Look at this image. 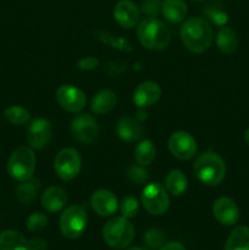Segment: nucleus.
I'll use <instances>...</instances> for the list:
<instances>
[{
	"mask_svg": "<svg viewBox=\"0 0 249 250\" xmlns=\"http://www.w3.org/2000/svg\"><path fill=\"white\" fill-rule=\"evenodd\" d=\"M194 173L203 185L214 187L224 181L226 176V165L219 154L207 151L195 160Z\"/></svg>",
	"mask_w": 249,
	"mask_h": 250,
	"instance_id": "7ed1b4c3",
	"label": "nucleus"
},
{
	"mask_svg": "<svg viewBox=\"0 0 249 250\" xmlns=\"http://www.w3.org/2000/svg\"><path fill=\"white\" fill-rule=\"evenodd\" d=\"M159 250H186V248L180 242H168V243L164 244Z\"/></svg>",
	"mask_w": 249,
	"mask_h": 250,
	"instance_id": "e433bc0d",
	"label": "nucleus"
},
{
	"mask_svg": "<svg viewBox=\"0 0 249 250\" xmlns=\"http://www.w3.org/2000/svg\"><path fill=\"white\" fill-rule=\"evenodd\" d=\"M114 17L124 28H133L141 19V10L131 0H120L114 7Z\"/></svg>",
	"mask_w": 249,
	"mask_h": 250,
	"instance_id": "4468645a",
	"label": "nucleus"
},
{
	"mask_svg": "<svg viewBox=\"0 0 249 250\" xmlns=\"http://www.w3.org/2000/svg\"><path fill=\"white\" fill-rule=\"evenodd\" d=\"M161 0H143L141 5V10L148 17H156L161 10Z\"/></svg>",
	"mask_w": 249,
	"mask_h": 250,
	"instance_id": "72a5a7b5",
	"label": "nucleus"
},
{
	"mask_svg": "<svg viewBox=\"0 0 249 250\" xmlns=\"http://www.w3.org/2000/svg\"><path fill=\"white\" fill-rule=\"evenodd\" d=\"M137 36L144 48L153 51L164 50L171 41L167 27L156 17H146L139 23Z\"/></svg>",
	"mask_w": 249,
	"mask_h": 250,
	"instance_id": "f03ea898",
	"label": "nucleus"
},
{
	"mask_svg": "<svg viewBox=\"0 0 249 250\" xmlns=\"http://www.w3.org/2000/svg\"><path fill=\"white\" fill-rule=\"evenodd\" d=\"M126 176L134 185H144L149 180V172L145 166L132 165L127 168Z\"/></svg>",
	"mask_w": 249,
	"mask_h": 250,
	"instance_id": "c756f323",
	"label": "nucleus"
},
{
	"mask_svg": "<svg viewBox=\"0 0 249 250\" xmlns=\"http://www.w3.org/2000/svg\"><path fill=\"white\" fill-rule=\"evenodd\" d=\"M165 188L173 197L185 194L188 188V180L181 170L173 168L167 173L165 180Z\"/></svg>",
	"mask_w": 249,
	"mask_h": 250,
	"instance_id": "4be33fe9",
	"label": "nucleus"
},
{
	"mask_svg": "<svg viewBox=\"0 0 249 250\" xmlns=\"http://www.w3.org/2000/svg\"><path fill=\"white\" fill-rule=\"evenodd\" d=\"M244 141H246L247 146H249V128L244 132Z\"/></svg>",
	"mask_w": 249,
	"mask_h": 250,
	"instance_id": "4c0bfd02",
	"label": "nucleus"
},
{
	"mask_svg": "<svg viewBox=\"0 0 249 250\" xmlns=\"http://www.w3.org/2000/svg\"><path fill=\"white\" fill-rule=\"evenodd\" d=\"M116 133L121 141L126 142V143H133L142 138L143 127L136 117L122 116L117 121Z\"/></svg>",
	"mask_w": 249,
	"mask_h": 250,
	"instance_id": "f3484780",
	"label": "nucleus"
},
{
	"mask_svg": "<svg viewBox=\"0 0 249 250\" xmlns=\"http://www.w3.org/2000/svg\"><path fill=\"white\" fill-rule=\"evenodd\" d=\"M100 133L99 124L90 114H80L71 122V134L81 144H92Z\"/></svg>",
	"mask_w": 249,
	"mask_h": 250,
	"instance_id": "1a4fd4ad",
	"label": "nucleus"
},
{
	"mask_svg": "<svg viewBox=\"0 0 249 250\" xmlns=\"http://www.w3.org/2000/svg\"><path fill=\"white\" fill-rule=\"evenodd\" d=\"M39 189H41V180L32 177L29 180L23 181V182H20V185L16 188V197L21 203L31 204L36 200Z\"/></svg>",
	"mask_w": 249,
	"mask_h": 250,
	"instance_id": "5701e85b",
	"label": "nucleus"
},
{
	"mask_svg": "<svg viewBox=\"0 0 249 250\" xmlns=\"http://www.w3.org/2000/svg\"><path fill=\"white\" fill-rule=\"evenodd\" d=\"M217 49L225 55L233 54L238 48V37L231 27H221L216 36Z\"/></svg>",
	"mask_w": 249,
	"mask_h": 250,
	"instance_id": "412c9836",
	"label": "nucleus"
},
{
	"mask_svg": "<svg viewBox=\"0 0 249 250\" xmlns=\"http://www.w3.org/2000/svg\"><path fill=\"white\" fill-rule=\"evenodd\" d=\"M117 97L112 90L103 89L93 97L90 109L95 115H105L116 106Z\"/></svg>",
	"mask_w": 249,
	"mask_h": 250,
	"instance_id": "6ab92c4d",
	"label": "nucleus"
},
{
	"mask_svg": "<svg viewBox=\"0 0 249 250\" xmlns=\"http://www.w3.org/2000/svg\"><path fill=\"white\" fill-rule=\"evenodd\" d=\"M26 137L32 149H44L53 137V125L44 117H37L29 124Z\"/></svg>",
	"mask_w": 249,
	"mask_h": 250,
	"instance_id": "9b49d317",
	"label": "nucleus"
},
{
	"mask_svg": "<svg viewBox=\"0 0 249 250\" xmlns=\"http://www.w3.org/2000/svg\"><path fill=\"white\" fill-rule=\"evenodd\" d=\"M124 250H145V249H142V248H139V247H132V248H127Z\"/></svg>",
	"mask_w": 249,
	"mask_h": 250,
	"instance_id": "58836bf2",
	"label": "nucleus"
},
{
	"mask_svg": "<svg viewBox=\"0 0 249 250\" xmlns=\"http://www.w3.org/2000/svg\"><path fill=\"white\" fill-rule=\"evenodd\" d=\"M82 167L80 153L73 148H65L59 151L54 161V170L62 181H71L77 177Z\"/></svg>",
	"mask_w": 249,
	"mask_h": 250,
	"instance_id": "6e6552de",
	"label": "nucleus"
},
{
	"mask_svg": "<svg viewBox=\"0 0 249 250\" xmlns=\"http://www.w3.org/2000/svg\"><path fill=\"white\" fill-rule=\"evenodd\" d=\"M90 205L98 215L104 217L111 216L119 209L116 195L107 189L95 190L90 198Z\"/></svg>",
	"mask_w": 249,
	"mask_h": 250,
	"instance_id": "2eb2a0df",
	"label": "nucleus"
},
{
	"mask_svg": "<svg viewBox=\"0 0 249 250\" xmlns=\"http://www.w3.org/2000/svg\"><path fill=\"white\" fill-rule=\"evenodd\" d=\"M98 66H99V60L97 58H93V56H85V58L80 59L77 61V68L82 71L94 70Z\"/></svg>",
	"mask_w": 249,
	"mask_h": 250,
	"instance_id": "f704fd0d",
	"label": "nucleus"
},
{
	"mask_svg": "<svg viewBox=\"0 0 249 250\" xmlns=\"http://www.w3.org/2000/svg\"><path fill=\"white\" fill-rule=\"evenodd\" d=\"M87 212L81 205H71L66 208L60 216V231L67 239L81 237L87 227Z\"/></svg>",
	"mask_w": 249,
	"mask_h": 250,
	"instance_id": "423d86ee",
	"label": "nucleus"
},
{
	"mask_svg": "<svg viewBox=\"0 0 249 250\" xmlns=\"http://www.w3.org/2000/svg\"><path fill=\"white\" fill-rule=\"evenodd\" d=\"M141 202L146 212H149L150 215H155V216L165 214L170 207L168 192L159 182L148 183L143 188Z\"/></svg>",
	"mask_w": 249,
	"mask_h": 250,
	"instance_id": "0eeeda50",
	"label": "nucleus"
},
{
	"mask_svg": "<svg viewBox=\"0 0 249 250\" xmlns=\"http://www.w3.org/2000/svg\"><path fill=\"white\" fill-rule=\"evenodd\" d=\"M212 214L224 226H233L239 220V208L231 198L220 197L212 204Z\"/></svg>",
	"mask_w": 249,
	"mask_h": 250,
	"instance_id": "ddd939ff",
	"label": "nucleus"
},
{
	"mask_svg": "<svg viewBox=\"0 0 249 250\" xmlns=\"http://www.w3.org/2000/svg\"><path fill=\"white\" fill-rule=\"evenodd\" d=\"M26 226L28 229V231L33 232V233L41 232L48 226V217L43 212H33L27 219Z\"/></svg>",
	"mask_w": 249,
	"mask_h": 250,
	"instance_id": "2f4dec72",
	"label": "nucleus"
},
{
	"mask_svg": "<svg viewBox=\"0 0 249 250\" xmlns=\"http://www.w3.org/2000/svg\"><path fill=\"white\" fill-rule=\"evenodd\" d=\"M36 154L31 146H19L12 151L7 160V173L19 182L29 180L33 177L36 171Z\"/></svg>",
	"mask_w": 249,
	"mask_h": 250,
	"instance_id": "39448f33",
	"label": "nucleus"
},
{
	"mask_svg": "<svg viewBox=\"0 0 249 250\" xmlns=\"http://www.w3.org/2000/svg\"><path fill=\"white\" fill-rule=\"evenodd\" d=\"M134 160L138 165L142 166H149L154 161L156 156V149L155 146L149 139H144V141L139 142L134 148Z\"/></svg>",
	"mask_w": 249,
	"mask_h": 250,
	"instance_id": "a878e982",
	"label": "nucleus"
},
{
	"mask_svg": "<svg viewBox=\"0 0 249 250\" xmlns=\"http://www.w3.org/2000/svg\"><path fill=\"white\" fill-rule=\"evenodd\" d=\"M4 117L7 122L11 125H16V126H21V125L27 124L31 120V114L27 109L20 105H11L7 109H5Z\"/></svg>",
	"mask_w": 249,
	"mask_h": 250,
	"instance_id": "bb28decb",
	"label": "nucleus"
},
{
	"mask_svg": "<svg viewBox=\"0 0 249 250\" xmlns=\"http://www.w3.org/2000/svg\"><path fill=\"white\" fill-rule=\"evenodd\" d=\"M205 15L217 26L224 27L227 20H228L226 12L221 9H217V7H208V9H205Z\"/></svg>",
	"mask_w": 249,
	"mask_h": 250,
	"instance_id": "473e14b6",
	"label": "nucleus"
},
{
	"mask_svg": "<svg viewBox=\"0 0 249 250\" xmlns=\"http://www.w3.org/2000/svg\"><path fill=\"white\" fill-rule=\"evenodd\" d=\"M28 250H46L48 243L43 238H33L27 243Z\"/></svg>",
	"mask_w": 249,
	"mask_h": 250,
	"instance_id": "c9c22d12",
	"label": "nucleus"
},
{
	"mask_svg": "<svg viewBox=\"0 0 249 250\" xmlns=\"http://www.w3.org/2000/svg\"><path fill=\"white\" fill-rule=\"evenodd\" d=\"M55 98L56 102L63 110L72 114L81 112L87 104V98L84 93L72 84H61L56 89Z\"/></svg>",
	"mask_w": 249,
	"mask_h": 250,
	"instance_id": "9d476101",
	"label": "nucleus"
},
{
	"mask_svg": "<svg viewBox=\"0 0 249 250\" xmlns=\"http://www.w3.org/2000/svg\"><path fill=\"white\" fill-rule=\"evenodd\" d=\"M143 239L144 243L150 249H160L165 244L166 237L160 229L151 227V229H146L143 236Z\"/></svg>",
	"mask_w": 249,
	"mask_h": 250,
	"instance_id": "c85d7f7f",
	"label": "nucleus"
},
{
	"mask_svg": "<svg viewBox=\"0 0 249 250\" xmlns=\"http://www.w3.org/2000/svg\"><path fill=\"white\" fill-rule=\"evenodd\" d=\"M161 95L160 85L153 81H145L137 85L133 92V103L139 109H145L155 104Z\"/></svg>",
	"mask_w": 249,
	"mask_h": 250,
	"instance_id": "dca6fc26",
	"label": "nucleus"
},
{
	"mask_svg": "<svg viewBox=\"0 0 249 250\" xmlns=\"http://www.w3.org/2000/svg\"><path fill=\"white\" fill-rule=\"evenodd\" d=\"M97 38L100 39L102 42H104L107 45H111L112 48H116L121 51H132V44L127 41L126 38H121V37H114L111 36L107 32L103 31H97Z\"/></svg>",
	"mask_w": 249,
	"mask_h": 250,
	"instance_id": "cd10ccee",
	"label": "nucleus"
},
{
	"mask_svg": "<svg viewBox=\"0 0 249 250\" xmlns=\"http://www.w3.org/2000/svg\"><path fill=\"white\" fill-rule=\"evenodd\" d=\"M161 12L168 22L180 23L187 16L188 7L183 0H164L161 4Z\"/></svg>",
	"mask_w": 249,
	"mask_h": 250,
	"instance_id": "aec40b11",
	"label": "nucleus"
},
{
	"mask_svg": "<svg viewBox=\"0 0 249 250\" xmlns=\"http://www.w3.org/2000/svg\"><path fill=\"white\" fill-rule=\"evenodd\" d=\"M28 242L20 232L4 231L0 233V250H28Z\"/></svg>",
	"mask_w": 249,
	"mask_h": 250,
	"instance_id": "393cba45",
	"label": "nucleus"
},
{
	"mask_svg": "<svg viewBox=\"0 0 249 250\" xmlns=\"http://www.w3.org/2000/svg\"><path fill=\"white\" fill-rule=\"evenodd\" d=\"M67 203V194L65 189L59 186H51L44 190L42 195V205L46 211L55 214L61 211Z\"/></svg>",
	"mask_w": 249,
	"mask_h": 250,
	"instance_id": "a211bd4d",
	"label": "nucleus"
},
{
	"mask_svg": "<svg viewBox=\"0 0 249 250\" xmlns=\"http://www.w3.org/2000/svg\"><path fill=\"white\" fill-rule=\"evenodd\" d=\"M224 250H249V227H236L229 233Z\"/></svg>",
	"mask_w": 249,
	"mask_h": 250,
	"instance_id": "b1692460",
	"label": "nucleus"
},
{
	"mask_svg": "<svg viewBox=\"0 0 249 250\" xmlns=\"http://www.w3.org/2000/svg\"><path fill=\"white\" fill-rule=\"evenodd\" d=\"M195 1H202V0H195Z\"/></svg>",
	"mask_w": 249,
	"mask_h": 250,
	"instance_id": "ea45409f",
	"label": "nucleus"
},
{
	"mask_svg": "<svg viewBox=\"0 0 249 250\" xmlns=\"http://www.w3.org/2000/svg\"><path fill=\"white\" fill-rule=\"evenodd\" d=\"M120 211L126 219H133L139 212V203L134 197H124L120 203Z\"/></svg>",
	"mask_w": 249,
	"mask_h": 250,
	"instance_id": "7c9ffc66",
	"label": "nucleus"
},
{
	"mask_svg": "<svg viewBox=\"0 0 249 250\" xmlns=\"http://www.w3.org/2000/svg\"><path fill=\"white\" fill-rule=\"evenodd\" d=\"M103 238L110 248L126 249L134 238V227L126 217H112L104 225Z\"/></svg>",
	"mask_w": 249,
	"mask_h": 250,
	"instance_id": "20e7f679",
	"label": "nucleus"
},
{
	"mask_svg": "<svg viewBox=\"0 0 249 250\" xmlns=\"http://www.w3.org/2000/svg\"><path fill=\"white\" fill-rule=\"evenodd\" d=\"M197 142L188 132H173L168 138V150L178 160H189L197 153Z\"/></svg>",
	"mask_w": 249,
	"mask_h": 250,
	"instance_id": "f8f14e48",
	"label": "nucleus"
},
{
	"mask_svg": "<svg viewBox=\"0 0 249 250\" xmlns=\"http://www.w3.org/2000/svg\"><path fill=\"white\" fill-rule=\"evenodd\" d=\"M183 45L194 54L204 53L212 43V28L207 20L192 17L183 22L180 31Z\"/></svg>",
	"mask_w": 249,
	"mask_h": 250,
	"instance_id": "f257e3e1",
	"label": "nucleus"
}]
</instances>
